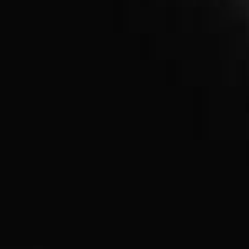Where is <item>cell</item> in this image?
<instances>
[{"mask_svg": "<svg viewBox=\"0 0 249 249\" xmlns=\"http://www.w3.org/2000/svg\"><path fill=\"white\" fill-rule=\"evenodd\" d=\"M236 3H239V10H243V17L249 20V0H236Z\"/></svg>", "mask_w": 249, "mask_h": 249, "instance_id": "6da1fadb", "label": "cell"}]
</instances>
